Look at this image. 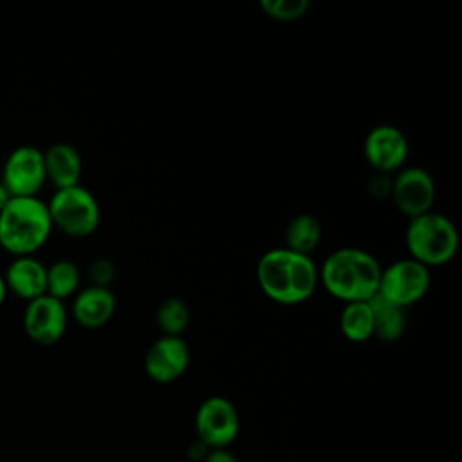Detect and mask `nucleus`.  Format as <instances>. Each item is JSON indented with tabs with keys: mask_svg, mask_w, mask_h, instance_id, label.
<instances>
[{
	"mask_svg": "<svg viewBox=\"0 0 462 462\" xmlns=\"http://www.w3.org/2000/svg\"><path fill=\"white\" fill-rule=\"evenodd\" d=\"M51 231L47 202L38 197H11L0 211V247L14 258L32 256Z\"/></svg>",
	"mask_w": 462,
	"mask_h": 462,
	"instance_id": "obj_3",
	"label": "nucleus"
},
{
	"mask_svg": "<svg viewBox=\"0 0 462 462\" xmlns=\"http://www.w3.org/2000/svg\"><path fill=\"white\" fill-rule=\"evenodd\" d=\"M189 366V346L184 337L161 336L144 354L146 375L159 383L168 384L184 375Z\"/></svg>",
	"mask_w": 462,
	"mask_h": 462,
	"instance_id": "obj_12",
	"label": "nucleus"
},
{
	"mask_svg": "<svg viewBox=\"0 0 462 462\" xmlns=\"http://www.w3.org/2000/svg\"><path fill=\"white\" fill-rule=\"evenodd\" d=\"M260 9L271 20L289 23L298 22L309 13V0H260Z\"/></svg>",
	"mask_w": 462,
	"mask_h": 462,
	"instance_id": "obj_21",
	"label": "nucleus"
},
{
	"mask_svg": "<svg viewBox=\"0 0 462 462\" xmlns=\"http://www.w3.org/2000/svg\"><path fill=\"white\" fill-rule=\"evenodd\" d=\"M374 314V337L393 343L406 332V310L384 301L377 294L368 300Z\"/></svg>",
	"mask_w": 462,
	"mask_h": 462,
	"instance_id": "obj_17",
	"label": "nucleus"
},
{
	"mask_svg": "<svg viewBox=\"0 0 462 462\" xmlns=\"http://www.w3.org/2000/svg\"><path fill=\"white\" fill-rule=\"evenodd\" d=\"M404 244L408 258L431 269L442 267L455 258L460 238L451 218L433 209L408 220Z\"/></svg>",
	"mask_w": 462,
	"mask_h": 462,
	"instance_id": "obj_4",
	"label": "nucleus"
},
{
	"mask_svg": "<svg viewBox=\"0 0 462 462\" xmlns=\"http://www.w3.org/2000/svg\"><path fill=\"white\" fill-rule=\"evenodd\" d=\"M116 296L106 287L88 285L74 294L72 318L83 328H99L116 314Z\"/></svg>",
	"mask_w": 462,
	"mask_h": 462,
	"instance_id": "obj_13",
	"label": "nucleus"
},
{
	"mask_svg": "<svg viewBox=\"0 0 462 462\" xmlns=\"http://www.w3.org/2000/svg\"><path fill=\"white\" fill-rule=\"evenodd\" d=\"M339 332L352 343H365L374 337V314L368 301L345 303L339 312Z\"/></svg>",
	"mask_w": 462,
	"mask_h": 462,
	"instance_id": "obj_18",
	"label": "nucleus"
},
{
	"mask_svg": "<svg viewBox=\"0 0 462 462\" xmlns=\"http://www.w3.org/2000/svg\"><path fill=\"white\" fill-rule=\"evenodd\" d=\"M204 462H236V460H235V457L229 455L227 451H224V449H215V451H211L209 455H206Z\"/></svg>",
	"mask_w": 462,
	"mask_h": 462,
	"instance_id": "obj_23",
	"label": "nucleus"
},
{
	"mask_svg": "<svg viewBox=\"0 0 462 462\" xmlns=\"http://www.w3.org/2000/svg\"><path fill=\"white\" fill-rule=\"evenodd\" d=\"M69 323V314L65 303L43 294L27 301L23 310V330L34 343L42 346H51L58 343Z\"/></svg>",
	"mask_w": 462,
	"mask_h": 462,
	"instance_id": "obj_11",
	"label": "nucleus"
},
{
	"mask_svg": "<svg viewBox=\"0 0 462 462\" xmlns=\"http://www.w3.org/2000/svg\"><path fill=\"white\" fill-rule=\"evenodd\" d=\"M114 265L106 260V258H97L96 262H92L90 269H88V276H90V285H96V287H106L110 289L108 285L112 283L114 280Z\"/></svg>",
	"mask_w": 462,
	"mask_h": 462,
	"instance_id": "obj_22",
	"label": "nucleus"
},
{
	"mask_svg": "<svg viewBox=\"0 0 462 462\" xmlns=\"http://www.w3.org/2000/svg\"><path fill=\"white\" fill-rule=\"evenodd\" d=\"M260 291L278 305H300L318 289V265L307 254L287 247L263 253L256 263Z\"/></svg>",
	"mask_w": 462,
	"mask_h": 462,
	"instance_id": "obj_1",
	"label": "nucleus"
},
{
	"mask_svg": "<svg viewBox=\"0 0 462 462\" xmlns=\"http://www.w3.org/2000/svg\"><path fill=\"white\" fill-rule=\"evenodd\" d=\"M9 199H11V195H9V191L5 189V186L2 184V180H0V211L4 209V206L9 202Z\"/></svg>",
	"mask_w": 462,
	"mask_h": 462,
	"instance_id": "obj_24",
	"label": "nucleus"
},
{
	"mask_svg": "<svg viewBox=\"0 0 462 462\" xmlns=\"http://www.w3.org/2000/svg\"><path fill=\"white\" fill-rule=\"evenodd\" d=\"M381 263L359 247H339L318 267V285L343 303L368 301L377 294Z\"/></svg>",
	"mask_w": 462,
	"mask_h": 462,
	"instance_id": "obj_2",
	"label": "nucleus"
},
{
	"mask_svg": "<svg viewBox=\"0 0 462 462\" xmlns=\"http://www.w3.org/2000/svg\"><path fill=\"white\" fill-rule=\"evenodd\" d=\"M191 319L189 307L184 300L171 296L161 301L155 312V323L161 330V336H171V337H182Z\"/></svg>",
	"mask_w": 462,
	"mask_h": 462,
	"instance_id": "obj_19",
	"label": "nucleus"
},
{
	"mask_svg": "<svg viewBox=\"0 0 462 462\" xmlns=\"http://www.w3.org/2000/svg\"><path fill=\"white\" fill-rule=\"evenodd\" d=\"M45 177L54 189H65L79 184L81 155L69 143H54L43 152Z\"/></svg>",
	"mask_w": 462,
	"mask_h": 462,
	"instance_id": "obj_15",
	"label": "nucleus"
},
{
	"mask_svg": "<svg viewBox=\"0 0 462 462\" xmlns=\"http://www.w3.org/2000/svg\"><path fill=\"white\" fill-rule=\"evenodd\" d=\"M410 144L404 132L393 125L374 126L363 143V155L368 166L381 175L397 173L404 168Z\"/></svg>",
	"mask_w": 462,
	"mask_h": 462,
	"instance_id": "obj_9",
	"label": "nucleus"
},
{
	"mask_svg": "<svg viewBox=\"0 0 462 462\" xmlns=\"http://www.w3.org/2000/svg\"><path fill=\"white\" fill-rule=\"evenodd\" d=\"M430 285L431 274L428 267L411 258H401L381 269L377 296L406 310L428 294Z\"/></svg>",
	"mask_w": 462,
	"mask_h": 462,
	"instance_id": "obj_6",
	"label": "nucleus"
},
{
	"mask_svg": "<svg viewBox=\"0 0 462 462\" xmlns=\"http://www.w3.org/2000/svg\"><path fill=\"white\" fill-rule=\"evenodd\" d=\"M2 276L7 291L25 301L47 292V267L34 256H16Z\"/></svg>",
	"mask_w": 462,
	"mask_h": 462,
	"instance_id": "obj_14",
	"label": "nucleus"
},
{
	"mask_svg": "<svg viewBox=\"0 0 462 462\" xmlns=\"http://www.w3.org/2000/svg\"><path fill=\"white\" fill-rule=\"evenodd\" d=\"M321 222L312 213H300L292 217L283 233V247L310 256L321 242Z\"/></svg>",
	"mask_w": 462,
	"mask_h": 462,
	"instance_id": "obj_16",
	"label": "nucleus"
},
{
	"mask_svg": "<svg viewBox=\"0 0 462 462\" xmlns=\"http://www.w3.org/2000/svg\"><path fill=\"white\" fill-rule=\"evenodd\" d=\"M238 428V413L231 401L215 395L200 402L195 415V430L202 444L222 449L235 440Z\"/></svg>",
	"mask_w": 462,
	"mask_h": 462,
	"instance_id": "obj_10",
	"label": "nucleus"
},
{
	"mask_svg": "<svg viewBox=\"0 0 462 462\" xmlns=\"http://www.w3.org/2000/svg\"><path fill=\"white\" fill-rule=\"evenodd\" d=\"M395 209L408 220L433 211L437 188L431 173L420 166H404L395 173L390 186Z\"/></svg>",
	"mask_w": 462,
	"mask_h": 462,
	"instance_id": "obj_7",
	"label": "nucleus"
},
{
	"mask_svg": "<svg viewBox=\"0 0 462 462\" xmlns=\"http://www.w3.org/2000/svg\"><path fill=\"white\" fill-rule=\"evenodd\" d=\"M5 294H7V287H5V282H4V276L0 274V307H2V303H4V300H5Z\"/></svg>",
	"mask_w": 462,
	"mask_h": 462,
	"instance_id": "obj_25",
	"label": "nucleus"
},
{
	"mask_svg": "<svg viewBox=\"0 0 462 462\" xmlns=\"http://www.w3.org/2000/svg\"><path fill=\"white\" fill-rule=\"evenodd\" d=\"M0 180L11 197H36L47 182L43 152L31 144L14 148L4 162Z\"/></svg>",
	"mask_w": 462,
	"mask_h": 462,
	"instance_id": "obj_8",
	"label": "nucleus"
},
{
	"mask_svg": "<svg viewBox=\"0 0 462 462\" xmlns=\"http://www.w3.org/2000/svg\"><path fill=\"white\" fill-rule=\"evenodd\" d=\"M79 291V269L70 260H56L47 267V292L63 301Z\"/></svg>",
	"mask_w": 462,
	"mask_h": 462,
	"instance_id": "obj_20",
	"label": "nucleus"
},
{
	"mask_svg": "<svg viewBox=\"0 0 462 462\" xmlns=\"http://www.w3.org/2000/svg\"><path fill=\"white\" fill-rule=\"evenodd\" d=\"M52 229L67 236L85 238L96 233L101 222V209L96 197L83 186L54 189L47 202Z\"/></svg>",
	"mask_w": 462,
	"mask_h": 462,
	"instance_id": "obj_5",
	"label": "nucleus"
}]
</instances>
